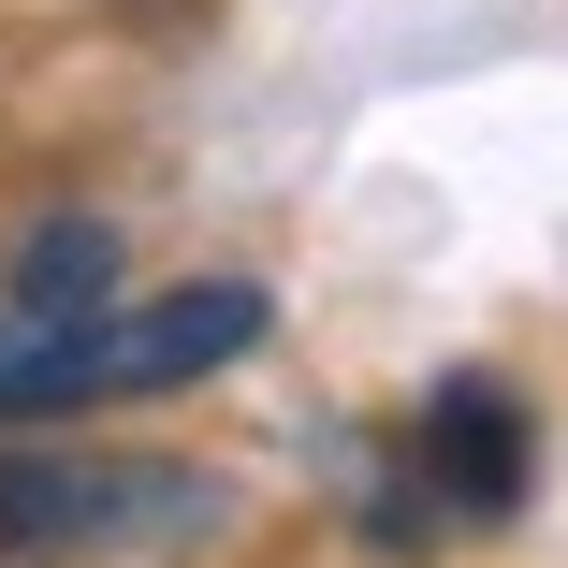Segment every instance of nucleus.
Masks as SVG:
<instances>
[{
    "instance_id": "obj_1",
    "label": "nucleus",
    "mask_w": 568,
    "mask_h": 568,
    "mask_svg": "<svg viewBox=\"0 0 568 568\" xmlns=\"http://www.w3.org/2000/svg\"><path fill=\"white\" fill-rule=\"evenodd\" d=\"M234 351H263V292H248V277H190V292H146V306L102 292V306H73V321L0 306V423L175 394V379H219Z\"/></svg>"
},
{
    "instance_id": "obj_2",
    "label": "nucleus",
    "mask_w": 568,
    "mask_h": 568,
    "mask_svg": "<svg viewBox=\"0 0 568 568\" xmlns=\"http://www.w3.org/2000/svg\"><path fill=\"white\" fill-rule=\"evenodd\" d=\"M219 525L204 467H146V452H0V554H146Z\"/></svg>"
},
{
    "instance_id": "obj_3",
    "label": "nucleus",
    "mask_w": 568,
    "mask_h": 568,
    "mask_svg": "<svg viewBox=\"0 0 568 568\" xmlns=\"http://www.w3.org/2000/svg\"><path fill=\"white\" fill-rule=\"evenodd\" d=\"M423 481H452V510H510L525 496V408L496 379H437L423 394Z\"/></svg>"
},
{
    "instance_id": "obj_4",
    "label": "nucleus",
    "mask_w": 568,
    "mask_h": 568,
    "mask_svg": "<svg viewBox=\"0 0 568 568\" xmlns=\"http://www.w3.org/2000/svg\"><path fill=\"white\" fill-rule=\"evenodd\" d=\"M102 292H118V234H102V219H44V234L16 248V306L30 321H73Z\"/></svg>"
}]
</instances>
